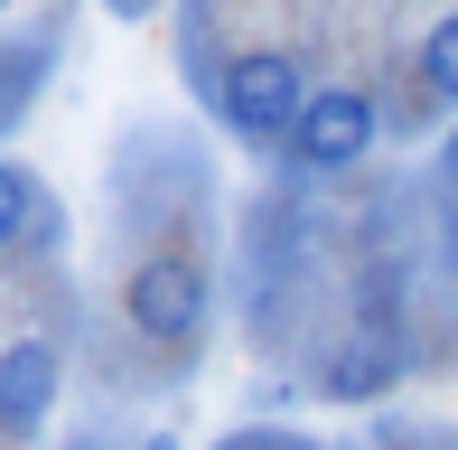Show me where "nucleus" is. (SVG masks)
<instances>
[{
    "label": "nucleus",
    "instance_id": "nucleus-6",
    "mask_svg": "<svg viewBox=\"0 0 458 450\" xmlns=\"http://www.w3.org/2000/svg\"><path fill=\"white\" fill-rule=\"evenodd\" d=\"M56 197H47V178L29 169V160H10L0 151V254H19V244L38 235V216H47Z\"/></svg>",
    "mask_w": 458,
    "mask_h": 450
},
{
    "label": "nucleus",
    "instance_id": "nucleus-7",
    "mask_svg": "<svg viewBox=\"0 0 458 450\" xmlns=\"http://www.w3.org/2000/svg\"><path fill=\"white\" fill-rule=\"evenodd\" d=\"M411 75H421L430 104H449V113H458V10L421 29V56H411Z\"/></svg>",
    "mask_w": 458,
    "mask_h": 450
},
{
    "label": "nucleus",
    "instance_id": "nucleus-1",
    "mask_svg": "<svg viewBox=\"0 0 458 450\" xmlns=\"http://www.w3.org/2000/svg\"><path fill=\"white\" fill-rule=\"evenodd\" d=\"M206 104H216V122L243 141V151H281L300 104H309V75H300L290 48H234V56H216Z\"/></svg>",
    "mask_w": 458,
    "mask_h": 450
},
{
    "label": "nucleus",
    "instance_id": "nucleus-8",
    "mask_svg": "<svg viewBox=\"0 0 458 450\" xmlns=\"http://www.w3.org/2000/svg\"><path fill=\"white\" fill-rule=\"evenodd\" d=\"M384 385H393V357H365V347L327 366V394H337V403H356V394H384Z\"/></svg>",
    "mask_w": 458,
    "mask_h": 450
},
{
    "label": "nucleus",
    "instance_id": "nucleus-2",
    "mask_svg": "<svg viewBox=\"0 0 458 450\" xmlns=\"http://www.w3.org/2000/svg\"><path fill=\"white\" fill-rule=\"evenodd\" d=\"M374 141H384V104L365 85H309V104H300L281 151H290L300 178H337V169H356Z\"/></svg>",
    "mask_w": 458,
    "mask_h": 450
},
{
    "label": "nucleus",
    "instance_id": "nucleus-10",
    "mask_svg": "<svg viewBox=\"0 0 458 450\" xmlns=\"http://www.w3.org/2000/svg\"><path fill=\"white\" fill-rule=\"evenodd\" d=\"M140 450H178V432H140Z\"/></svg>",
    "mask_w": 458,
    "mask_h": 450
},
{
    "label": "nucleus",
    "instance_id": "nucleus-4",
    "mask_svg": "<svg viewBox=\"0 0 458 450\" xmlns=\"http://www.w3.org/2000/svg\"><path fill=\"white\" fill-rule=\"evenodd\" d=\"M66 394V357L47 338H10L0 347V441H38Z\"/></svg>",
    "mask_w": 458,
    "mask_h": 450
},
{
    "label": "nucleus",
    "instance_id": "nucleus-11",
    "mask_svg": "<svg viewBox=\"0 0 458 450\" xmlns=\"http://www.w3.org/2000/svg\"><path fill=\"white\" fill-rule=\"evenodd\" d=\"M440 169H449V188H458V132H449V151H440Z\"/></svg>",
    "mask_w": 458,
    "mask_h": 450
},
{
    "label": "nucleus",
    "instance_id": "nucleus-5",
    "mask_svg": "<svg viewBox=\"0 0 458 450\" xmlns=\"http://www.w3.org/2000/svg\"><path fill=\"white\" fill-rule=\"evenodd\" d=\"M47 75H56V19H47V29H29L19 48H0V132L38 104V85H47Z\"/></svg>",
    "mask_w": 458,
    "mask_h": 450
},
{
    "label": "nucleus",
    "instance_id": "nucleus-9",
    "mask_svg": "<svg viewBox=\"0 0 458 450\" xmlns=\"http://www.w3.org/2000/svg\"><path fill=\"white\" fill-rule=\"evenodd\" d=\"M103 10H113V19H150L159 0H103Z\"/></svg>",
    "mask_w": 458,
    "mask_h": 450
},
{
    "label": "nucleus",
    "instance_id": "nucleus-12",
    "mask_svg": "<svg viewBox=\"0 0 458 450\" xmlns=\"http://www.w3.org/2000/svg\"><path fill=\"white\" fill-rule=\"evenodd\" d=\"M0 19H10V0H0Z\"/></svg>",
    "mask_w": 458,
    "mask_h": 450
},
{
    "label": "nucleus",
    "instance_id": "nucleus-3",
    "mask_svg": "<svg viewBox=\"0 0 458 450\" xmlns=\"http://www.w3.org/2000/svg\"><path fill=\"white\" fill-rule=\"evenodd\" d=\"M206 263L197 254H140L131 281H122V319H131V338H159V347H187L206 329Z\"/></svg>",
    "mask_w": 458,
    "mask_h": 450
}]
</instances>
